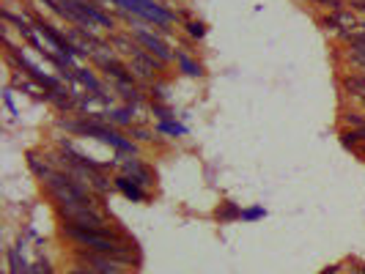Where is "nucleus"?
I'll use <instances>...</instances> for the list:
<instances>
[{"label":"nucleus","instance_id":"nucleus-19","mask_svg":"<svg viewBox=\"0 0 365 274\" xmlns=\"http://www.w3.org/2000/svg\"><path fill=\"white\" fill-rule=\"evenodd\" d=\"M11 85H9V88H6V91H3V102H6V107H9V112H11V115H19L17 112V105H14V96H11Z\"/></svg>","mask_w":365,"mask_h":274},{"label":"nucleus","instance_id":"nucleus-25","mask_svg":"<svg viewBox=\"0 0 365 274\" xmlns=\"http://www.w3.org/2000/svg\"><path fill=\"white\" fill-rule=\"evenodd\" d=\"M297 3H311V0H297Z\"/></svg>","mask_w":365,"mask_h":274},{"label":"nucleus","instance_id":"nucleus-16","mask_svg":"<svg viewBox=\"0 0 365 274\" xmlns=\"http://www.w3.org/2000/svg\"><path fill=\"white\" fill-rule=\"evenodd\" d=\"M341 124L344 129H363L365 127V112H357V110H344V115H341Z\"/></svg>","mask_w":365,"mask_h":274},{"label":"nucleus","instance_id":"nucleus-7","mask_svg":"<svg viewBox=\"0 0 365 274\" xmlns=\"http://www.w3.org/2000/svg\"><path fill=\"white\" fill-rule=\"evenodd\" d=\"M31 263L25 258V236H19V241L14 247L6 250V274H31Z\"/></svg>","mask_w":365,"mask_h":274},{"label":"nucleus","instance_id":"nucleus-17","mask_svg":"<svg viewBox=\"0 0 365 274\" xmlns=\"http://www.w3.org/2000/svg\"><path fill=\"white\" fill-rule=\"evenodd\" d=\"M264 217H267V209H264V206H250V209L242 211V219H245V222H258V219H264Z\"/></svg>","mask_w":365,"mask_h":274},{"label":"nucleus","instance_id":"nucleus-11","mask_svg":"<svg viewBox=\"0 0 365 274\" xmlns=\"http://www.w3.org/2000/svg\"><path fill=\"white\" fill-rule=\"evenodd\" d=\"M74 77L80 80V85H83L88 93H102V91H105V80H99V77L93 74V69L77 66V69H74Z\"/></svg>","mask_w":365,"mask_h":274},{"label":"nucleus","instance_id":"nucleus-20","mask_svg":"<svg viewBox=\"0 0 365 274\" xmlns=\"http://www.w3.org/2000/svg\"><path fill=\"white\" fill-rule=\"evenodd\" d=\"M346 6L351 11H357L360 17H365V0H346Z\"/></svg>","mask_w":365,"mask_h":274},{"label":"nucleus","instance_id":"nucleus-6","mask_svg":"<svg viewBox=\"0 0 365 274\" xmlns=\"http://www.w3.org/2000/svg\"><path fill=\"white\" fill-rule=\"evenodd\" d=\"M113 189H115L118 195H124V198L132 201V203H148L151 201V192H148L146 186H140L138 181L127 179L124 173H113Z\"/></svg>","mask_w":365,"mask_h":274},{"label":"nucleus","instance_id":"nucleus-21","mask_svg":"<svg viewBox=\"0 0 365 274\" xmlns=\"http://www.w3.org/2000/svg\"><path fill=\"white\" fill-rule=\"evenodd\" d=\"M319 274H341V266H327V269H322Z\"/></svg>","mask_w":365,"mask_h":274},{"label":"nucleus","instance_id":"nucleus-22","mask_svg":"<svg viewBox=\"0 0 365 274\" xmlns=\"http://www.w3.org/2000/svg\"><path fill=\"white\" fill-rule=\"evenodd\" d=\"M351 266H354V269H357L360 274H365V263H363V260H351Z\"/></svg>","mask_w":365,"mask_h":274},{"label":"nucleus","instance_id":"nucleus-1","mask_svg":"<svg viewBox=\"0 0 365 274\" xmlns=\"http://www.w3.org/2000/svg\"><path fill=\"white\" fill-rule=\"evenodd\" d=\"M44 198L53 203V209H72V206H102V198L93 192L88 184H83L77 176L66 170H53V176H47L41 181Z\"/></svg>","mask_w":365,"mask_h":274},{"label":"nucleus","instance_id":"nucleus-3","mask_svg":"<svg viewBox=\"0 0 365 274\" xmlns=\"http://www.w3.org/2000/svg\"><path fill=\"white\" fill-rule=\"evenodd\" d=\"M115 167H118V173H124L127 179L138 181L140 186H146L148 192H154V186H157V170L148 162H143L140 157H118V154H115Z\"/></svg>","mask_w":365,"mask_h":274},{"label":"nucleus","instance_id":"nucleus-13","mask_svg":"<svg viewBox=\"0 0 365 274\" xmlns=\"http://www.w3.org/2000/svg\"><path fill=\"white\" fill-rule=\"evenodd\" d=\"M154 132L163 135V137H170V140H182V137L190 135V129L184 127L182 121H163V124H157Z\"/></svg>","mask_w":365,"mask_h":274},{"label":"nucleus","instance_id":"nucleus-18","mask_svg":"<svg viewBox=\"0 0 365 274\" xmlns=\"http://www.w3.org/2000/svg\"><path fill=\"white\" fill-rule=\"evenodd\" d=\"M313 6H322L324 11H341L346 9V0H311Z\"/></svg>","mask_w":365,"mask_h":274},{"label":"nucleus","instance_id":"nucleus-15","mask_svg":"<svg viewBox=\"0 0 365 274\" xmlns=\"http://www.w3.org/2000/svg\"><path fill=\"white\" fill-rule=\"evenodd\" d=\"M148 110H151V115H154V121L157 124H163V121H176V112L170 105H165V102H148Z\"/></svg>","mask_w":365,"mask_h":274},{"label":"nucleus","instance_id":"nucleus-4","mask_svg":"<svg viewBox=\"0 0 365 274\" xmlns=\"http://www.w3.org/2000/svg\"><path fill=\"white\" fill-rule=\"evenodd\" d=\"M132 36H135V41L146 50V53H151L157 60H163L165 66L168 63H173V47L165 41L163 33H157V31H151V28H143V31H129Z\"/></svg>","mask_w":365,"mask_h":274},{"label":"nucleus","instance_id":"nucleus-23","mask_svg":"<svg viewBox=\"0 0 365 274\" xmlns=\"http://www.w3.org/2000/svg\"><path fill=\"white\" fill-rule=\"evenodd\" d=\"M357 157H360V159H363V162H365V143H363V146H360V151H357Z\"/></svg>","mask_w":365,"mask_h":274},{"label":"nucleus","instance_id":"nucleus-8","mask_svg":"<svg viewBox=\"0 0 365 274\" xmlns=\"http://www.w3.org/2000/svg\"><path fill=\"white\" fill-rule=\"evenodd\" d=\"M108 41H110V47L115 50V55H118V58H124V60H129L132 55L140 50V44L135 41L132 33H118V31H115V33H110L108 36Z\"/></svg>","mask_w":365,"mask_h":274},{"label":"nucleus","instance_id":"nucleus-12","mask_svg":"<svg viewBox=\"0 0 365 274\" xmlns=\"http://www.w3.org/2000/svg\"><path fill=\"white\" fill-rule=\"evenodd\" d=\"M179 28H182V33L187 38H190V41H192V44H198V41H203V38H206V33H209V28H206V22H203V19H184L182 25H179Z\"/></svg>","mask_w":365,"mask_h":274},{"label":"nucleus","instance_id":"nucleus-9","mask_svg":"<svg viewBox=\"0 0 365 274\" xmlns=\"http://www.w3.org/2000/svg\"><path fill=\"white\" fill-rule=\"evenodd\" d=\"M127 135L135 140V143H140V146H165L163 135H157V132H151V129L146 127V124H135V127L127 129Z\"/></svg>","mask_w":365,"mask_h":274},{"label":"nucleus","instance_id":"nucleus-14","mask_svg":"<svg viewBox=\"0 0 365 274\" xmlns=\"http://www.w3.org/2000/svg\"><path fill=\"white\" fill-rule=\"evenodd\" d=\"M341 143H344V148H349L351 154H357L360 151V146H363V135H360V129H341Z\"/></svg>","mask_w":365,"mask_h":274},{"label":"nucleus","instance_id":"nucleus-2","mask_svg":"<svg viewBox=\"0 0 365 274\" xmlns=\"http://www.w3.org/2000/svg\"><path fill=\"white\" fill-rule=\"evenodd\" d=\"M127 63H129V69H132V74L138 77V83L146 85V88L151 85V83H157V80H163L165 77V63L163 60H157L151 53H146L143 47L132 55Z\"/></svg>","mask_w":365,"mask_h":274},{"label":"nucleus","instance_id":"nucleus-10","mask_svg":"<svg viewBox=\"0 0 365 274\" xmlns=\"http://www.w3.org/2000/svg\"><path fill=\"white\" fill-rule=\"evenodd\" d=\"M242 211H245V209H242L239 203L222 201L217 209H215V219H217L220 225H231V222H239V219H242Z\"/></svg>","mask_w":365,"mask_h":274},{"label":"nucleus","instance_id":"nucleus-24","mask_svg":"<svg viewBox=\"0 0 365 274\" xmlns=\"http://www.w3.org/2000/svg\"><path fill=\"white\" fill-rule=\"evenodd\" d=\"M351 274H360V272H357V269H354V266H351Z\"/></svg>","mask_w":365,"mask_h":274},{"label":"nucleus","instance_id":"nucleus-5","mask_svg":"<svg viewBox=\"0 0 365 274\" xmlns=\"http://www.w3.org/2000/svg\"><path fill=\"white\" fill-rule=\"evenodd\" d=\"M173 63H176V72L182 74V77H190V80H203L206 77V66L198 60V55L192 53V50L176 47L173 50Z\"/></svg>","mask_w":365,"mask_h":274}]
</instances>
